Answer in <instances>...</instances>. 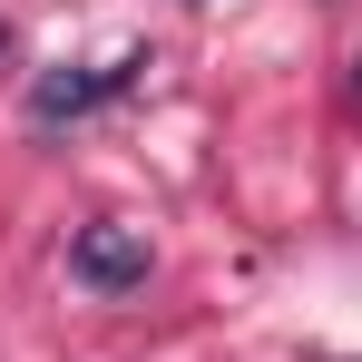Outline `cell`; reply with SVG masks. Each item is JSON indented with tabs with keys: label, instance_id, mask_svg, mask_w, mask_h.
Returning <instances> with one entry per match:
<instances>
[{
	"label": "cell",
	"instance_id": "obj_1",
	"mask_svg": "<svg viewBox=\"0 0 362 362\" xmlns=\"http://www.w3.org/2000/svg\"><path fill=\"white\" fill-rule=\"evenodd\" d=\"M137 78H147V49H127V59H108V69H49V78L30 88V118H40V127L88 118L98 98H118V88H137Z\"/></svg>",
	"mask_w": 362,
	"mask_h": 362
},
{
	"label": "cell",
	"instance_id": "obj_2",
	"mask_svg": "<svg viewBox=\"0 0 362 362\" xmlns=\"http://www.w3.org/2000/svg\"><path fill=\"white\" fill-rule=\"evenodd\" d=\"M69 274L88 294H137L147 284V235L137 226H78L69 235Z\"/></svg>",
	"mask_w": 362,
	"mask_h": 362
},
{
	"label": "cell",
	"instance_id": "obj_3",
	"mask_svg": "<svg viewBox=\"0 0 362 362\" xmlns=\"http://www.w3.org/2000/svg\"><path fill=\"white\" fill-rule=\"evenodd\" d=\"M353 88H362V59H353Z\"/></svg>",
	"mask_w": 362,
	"mask_h": 362
},
{
	"label": "cell",
	"instance_id": "obj_4",
	"mask_svg": "<svg viewBox=\"0 0 362 362\" xmlns=\"http://www.w3.org/2000/svg\"><path fill=\"white\" fill-rule=\"evenodd\" d=\"M0 49H10V30H0Z\"/></svg>",
	"mask_w": 362,
	"mask_h": 362
}]
</instances>
